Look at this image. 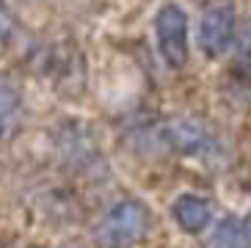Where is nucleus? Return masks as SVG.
Returning <instances> with one entry per match:
<instances>
[{"mask_svg": "<svg viewBox=\"0 0 251 248\" xmlns=\"http://www.w3.org/2000/svg\"><path fill=\"white\" fill-rule=\"evenodd\" d=\"M152 212L138 198H122L97 223V243L102 248H130L147 237Z\"/></svg>", "mask_w": 251, "mask_h": 248, "instance_id": "f257e3e1", "label": "nucleus"}, {"mask_svg": "<svg viewBox=\"0 0 251 248\" xmlns=\"http://www.w3.org/2000/svg\"><path fill=\"white\" fill-rule=\"evenodd\" d=\"M237 30V11L232 0H213L201 11L199 22V47L207 58H221L232 47Z\"/></svg>", "mask_w": 251, "mask_h": 248, "instance_id": "f03ea898", "label": "nucleus"}, {"mask_svg": "<svg viewBox=\"0 0 251 248\" xmlns=\"http://www.w3.org/2000/svg\"><path fill=\"white\" fill-rule=\"evenodd\" d=\"M155 36L160 58L171 69H182L188 64V14L177 3H166L155 17Z\"/></svg>", "mask_w": 251, "mask_h": 248, "instance_id": "7ed1b4c3", "label": "nucleus"}, {"mask_svg": "<svg viewBox=\"0 0 251 248\" xmlns=\"http://www.w3.org/2000/svg\"><path fill=\"white\" fill-rule=\"evenodd\" d=\"M160 141L177 154H204L213 149V132L193 119H171L163 124Z\"/></svg>", "mask_w": 251, "mask_h": 248, "instance_id": "20e7f679", "label": "nucleus"}, {"mask_svg": "<svg viewBox=\"0 0 251 248\" xmlns=\"http://www.w3.org/2000/svg\"><path fill=\"white\" fill-rule=\"evenodd\" d=\"M171 218L177 221V226L188 234H199L213 223V207L207 204L201 196L185 193L171 204Z\"/></svg>", "mask_w": 251, "mask_h": 248, "instance_id": "39448f33", "label": "nucleus"}, {"mask_svg": "<svg viewBox=\"0 0 251 248\" xmlns=\"http://www.w3.org/2000/svg\"><path fill=\"white\" fill-rule=\"evenodd\" d=\"M23 119V86L14 74L0 72V141L8 138Z\"/></svg>", "mask_w": 251, "mask_h": 248, "instance_id": "423d86ee", "label": "nucleus"}, {"mask_svg": "<svg viewBox=\"0 0 251 248\" xmlns=\"http://www.w3.org/2000/svg\"><path fill=\"white\" fill-rule=\"evenodd\" d=\"M210 248H251V218H226L215 226Z\"/></svg>", "mask_w": 251, "mask_h": 248, "instance_id": "0eeeda50", "label": "nucleus"}, {"mask_svg": "<svg viewBox=\"0 0 251 248\" xmlns=\"http://www.w3.org/2000/svg\"><path fill=\"white\" fill-rule=\"evenodd\" d=\"M237 72L243 74L246 80L251 83V22L243 28L240 33V42H237V58H235Z\"/></svg>", "mask_w": 251, "mask_h": 248, "instance_id": "6e6552de", "label": "nucleus"}, {"mask_svg": "<svg viewBox=\"0 0 251 248\" xmlns=\"http://www.w3.org/2000/svg\"><path fill=\"white\" fill-rule=\"evenodd\" d=\"M17 30H20V22H17V17L8 11L6 6H0V55L14 44L17 39Z\"/></svg>", "mask_w": 251, "mask_h": 248, "instance_id": "1a4fd4ad", "label": "nucleus"}]
</instances>
